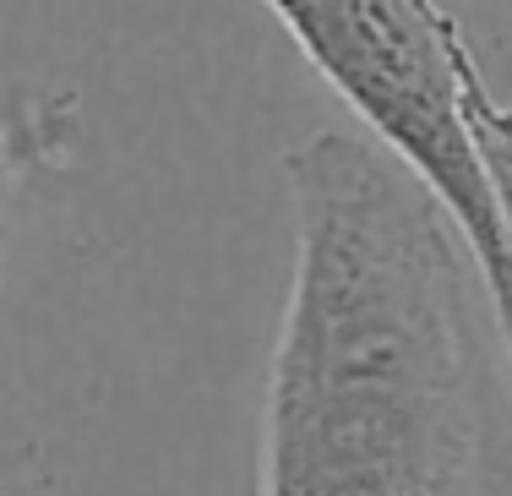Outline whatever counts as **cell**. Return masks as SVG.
I'll list each match as a JSON object with an SVG mask.
<instances>
[{"instance_id":"cell-1","label":"cell","mask_w":512,"mask_h":496,"mask_svg":"<svg viewBox=\"0 0 512 496\" xmlns=\"http://www.w3.org/2000/svg\"><path fill=\"white\" fill-rule=\"evenodd\" d=\"M295 284L267 382L262 496H502L496 311L447 208L387 148L316 131L284 159Z\"/></svg>"},{"instance_id":"cell-2","label":"cell","mask_w":512,"mask_h":496,"mask_svg":"<svg viewBox=\"0 0 512 496\" xmlns=\"http://www.w3.org/2000/svg\"><path fill=\"white\" fill-rule=\"evenodd\" d=\"M267 11L344 93L376 148L393 153L458 224L491 295L512 382V229L469 126L463 77L474 55L458 22L436 0H267Z\"/></svg>"}]
</instances>
